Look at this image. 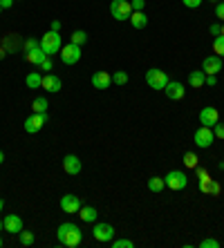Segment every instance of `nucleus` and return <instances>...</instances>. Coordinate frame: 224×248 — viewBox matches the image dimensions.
<instances>
[{
  "label": "nucleus",
  "mask_w": 224,
  "mask_h": 248,
  "mask_svg": "<svg viewBox=\"0 0 224 248\" xmlns=\"http://www.w3.org/2000/svg\"><path fill=\"white\" fill-rule=\"evenodd\" d=\"M56 237H58V244H63V246H68V248H76L81 242H83V232H81V228L76 224H69V221H65V224L58 226Z\"/></svg>",
  "instance_id": "f257e3e1"
},
{
  "label": "nucleus",
  "mask_w": 224,
  "mask_h": 248,
  "mask_svg": "<svg viewBox=\"0 0 224 248\" xmlns=\"http://www.w3.org/2000/svg\"><path fill=\"white\" fill-rule=\"evenodd\" d=\"M63 47V41H61V31H47V34L40 36V49L47 54V56H54V54L61 52Z\"/></svg>",
  "instance_id": "f03ea898"
},
{
  "label": "nucleus",
  "mask_w": 224,
  "mask_h": 248,
  "mask_svg": "<svg viewBox=\"0 0 224 248\" xmlns=\"http://www.w3.org/2000/svg\"><path fill=\"white\" fill-rule=\"evenodd\" d=\"M110 14H112V18H115V20H119V23L128 20V18H130V14H132L130 0H112V2H110Z\"/></svg>",
  "instance_id": "7ed1b4c3"
},
{
  "label": "nucleus",
  "mask_w": 224,
  "mask_h": 248,
  "mask_svg": "<svg viewBox=\"0 0 224 248\" xmlns=\"http://www.w3.org/2000/svg\"><path fill=\"white\" fill-rule=\"evenodd\" d=\"M146 83H148L153 90H164L168 85V74L159 67H150L146 72Z\"/></svg>",
  "instance_id": "20e7f679"
},
{
  "label": "nucleus",
  "mask_w": 224,
  "mask_h": 248,
  "mask_svg": "<svg viewBox=\"0 0 224 248\" xmlns=\"http://www.w3.org/2000/svg\"><path fill=\"white\" fill-rule=\"evenodd\" d=\"M47 123V112H34V114H29L27 119H25L23 127L27 134H36L43 130V125Z\"/></svg>",
  "instance_id": "39448f33"
},
{
  "label": "nucleus",
  "mask_w": 224,
  "mask_h": 248,
  "mask_svg": "<svg viewBox=\"0 0 224 248\" xmlns=\"http://www.w3.org/2000/svg\"><path fill=\"white\" fill-rule=\"evenodd\" d=\"M213 141H215V134H213V127H207L202 125L195 130V134H193V143L197 145V148H202V150H207V148H211Z\"/></svg>",
  "instance_id": "423d86ee"
},
{
  "label": "nucleus",
  "mask_w": 224,
  "mask_h": 248,
  "mask_svg": "<svg viewBox=\"0 0 224 248\" xmlns=\"http://www.w3.org/2000/svg\"><path fill=\"white\" fill-rule=\"evenodd\" d=\"M164 181H166V188H171V190H184L186 186H189V177L182 170H171L164 177Z\"/></svg>",
  "instance_id": "0eeeda50"
},
{
  "label": "nucleus",
  "mask_w": 224,
  "mask_h": 248,
  "mask_svg": "<svg viewBox=\"0 0 224 248\" xmlns=\"http://www.w3.org/2000/svg\"><path fill=\"white\" fill-rule=\"evenodd\" d=\"M61 61L65 65H76L81 61V47L74 43H68V45L61 47Z\"/></svg>",
  "instance_id": "6e6552de"
},
{
  "label": "nucleus",
  "mask_w": 224,
  "mask_h": 248,
  "mask_svg": "<svg viewBox=\"0 0 224 248\" xmlns=\"http://www.w3.org/2000/svg\"><path fill=\"white\" fill-rule=\"evenodd\" d=\"M92 235H94V239L97 242H101V244H108V242H112L115 239V228L110 224H94V231H92Z\"/></svg>",
  "instance_id": "1a4fd4ad"
},
{
  "label": "nucleus",
  "mask_w": 224,
  "mask_h": 248,
  "mask_svg": "<svg viewBox=\"0 0 224 248\" xmlns=\"http://www.w3.org/2000/svg\"><path fill=\"white\" fill-rule=\"evenodd\" d=\"M81 197H76V195H63L61 197V210L63 213H68V215H74V213H79L81 210Z\"/></svg>",
  "instance_id": "9d476101"
},
{
  "label": "nucleus",
  "mask_w": 224,
  "mask_h": 248,
  "mask_svg": "<svg viewBox=\"0 0 224 248\" xmlns=\"http://www.w3.org/2000/svg\"><path fill=\"white\" fill-rule=\"evenodd\" d=\"M63 170L68 174H72V177H76V174L83 170V163H81V159L76 155H65L63 156Z\"/></svg>",
  "instance_id": "9b49d317"
},
{
  "label": "nucleus",
  "mask_w": 224,
  "mask_h": 248,
  "mask_svg": "<svg viewBox=\"0 0 224 248\" xmlns=\"http://www.w3.org/2000/svg\"><path fill=\"white\" fill-rule=\"evenodd\" d=\"M202 72L204 74H215L218 76L220 72H222V58L220 56H207L204 58V63H202Z\"/></svg>",
  "instance_id": "f8f14e48"
},
{
  "label": "nucleus",
  "mask_w": 224,
  "mask_h": 248,
  "mask_svg": "<svg viewBox=\"0 0 224 248\" xmlns=\"http://www.w3.org/2000/svg\"><path fill=\"white\" fill-rule=\"evenodd\" d=\"M164 92H166V96L171 98V101H182V98H184V94H186V90H184V85H182V83L168 81V85L164 87Z\"/></svg>",
  "instance_id": "ddd939ff"
},
{
  "label": "nucleus",
  "mask_w": 224,
  "mask_h": 248,
  "mask_svg": "<svg viewBox=\"0 0 224 248\" xmlns=\"http://www.w3.org/2000/svg\"><path fill=\"white\" fill-rule=\"evenodd\" d=\"M40 87H43L45 92H58V90H63V81H61L56 74H45Z\"/></svg>",
  "instance_id": "4468645a"
},
{
  "label": "nucleus",
  "mask_w": 224,
  "mask_h": 248,
  "mask_svg": "<svg viewBox=\"0 0 224 248\" xmlns=\"http://www.w3.org/2000/svg\"><path fill=\"white\" fill-rule=\"evenodd\" d=\"M218 121H220V114H218L215 108H202V112H200V123L202 125L213 127Z\"/></svg>",
  "instance_id": "2eb2a0df"
},
{
  "label": "nucleus",
  "mask_w": 224,
  "mask_h": 248,
  "mask_svg": "<svg viewBox=\"0 0 224 248\" xmlns=\"http://www.w3.org/2000/svg\"><path fill=\"white\" fill-rule=\"evenodd\" d=\"M92 85H94V90H108L112 85V74H108V72H94Z\"/></svg>",
  "instance_id": "dca6fc26"
},
{
  "label": "nucleus",
  "mask_w": 224,
  "mask_h": 248,
  "mask_svg": "<svg viewBox=\"0 0 224 248\" xmlns=\"http://www.w3.org/2000/svg\"><path fill=\"white\" fill-rule=\"evenodd\" d=\"M2 221H5V231L12 232V235H18V232L23 231V219L18 215H7Z\"/></svg>",
  "instance_id": "f3484780"
},
{
  "label": "nucleus",
  "mask_w": 224,
  "mask_h": 248,
  "mask_svg": "<svg viewBox=\"0 0 224 248\" xmlns=\"http://www.w3.org/2000/svg\"><path fill=\"white\" fill-rule=\"evenodd\" d=\"M25 58H27V63H32V65H36V67H38V65L47 58V54L43 52V49H40V45H38V47H34V49L25 52Z\"/></svg>",
  "instance_id": "a211bd4d"
},
{
  "label": "nucleus",
  "mask_w": 224,
  "mask_h": 248,
  "mask_svg": "<svg viewBox=\"0 0 224 248\" xmlns=\"http://www.w3.org/2000/svg\"><path fill=\"white\" fill-rule=\"evenodd\" d=\"M79 217L86 221V224H94V221H97V217H99V213H97V208H94V206H81Z\"/></svg>",
  "instance_id": "6ab92c4d"
},
{
  "label": "nucleus",
  "mask_w": 224,
  "mask_h": 248,
  "mask_svg": "<svg viewBox=\"0 0 224 248\" xmlns=\"http://www.w3.org/2000/svg\"><path fill=\"white\" fill-rule=\"evenodd\" d=\"M128 20H130V25H132L135 29H144V27H148V16H146L144 12H132Z\"/></svg>",
  "instance_id": "aec40b11"
},
{
  "label": "nucleus",
  "mask_w": 224,
  "mask_h": 248,
  "mask_svg": "<svg viewBox=\"0 0 224 248\" xmlns=\"http://www.w3.org/2000/svg\"><path fill=\"white\" fill-rule=\"evenodd\" d=\"M197 186H200V190L204 192V195H220V190H222V186H220L215 179H208V181L197 184Z\"/></svg>",
  "instance_id": "412c9836"
},
{
  "label": "nucleus",
  "mask_w": 224,
  "mask_h": 248,
  "mask_svg": "<svg viewBox=\"0 0 224 248\" xmlns=\"http://www.w3.org/2000/svg\"><path fill=\"white\" fill-rule=\"evenodd\" d=\"M204 81H207V74H204L202 69H195V72H190L189 74V85L190 87H202Z\"/></svg>",
  "instance_id": "4be33fe9"
},
{
  "label": "nucleus",
  "mask_w": 224,
  "mask_h": 248,
  "mask_svg": "<svg viewBox=\"0 0 224 248\" xmlns=\"http://www.w3.org/2000/svg\"><path fill=\"white\" fill-rule=\"evenodd\" d=\"M40 83H43V76H40V72H29L27 78H25V85H27L29 90H38Z\"/></svg>",
  "instance_id": "5701e85b"
},
{
  "label": "nucleus",
  "mask_w": 224,
  "mask_h": 248,
  "mask_svg": "<svg viewBox=\"0 0 224 248\" xmlns=\"http://www.w3.org/2000/svg\"><path fill=\"white\" fill-rule=\"evenodd\" d=\"M164 188H166L164 177H150V179H148V190L150 192H161Z\"/></svg>",
  "instance_id": "b1692460"
},
{
  "label": "nucleus",
  "mask_w": 224,
  "mask_h": 248,
  "mask_svg": "<svg viewBox=\"0 0 224 248\" xmlns=\"http://www.w3.org/2000/svg\"><path fill=\"white\" fill-rule=\"evenodd\" d=\"M69 43H74V45H86L87 43V34L83 31V29H76V31H72V38H69Z\"/></svg>",
  "instance_id": "393cba45"
},
{
  "label": "nucleus",
  "mask_w": 224,
  "mask_h": 248,
  "mask_svg": "<svg viewBox=\"0 0 224 248\" xmlns=\"http://www.w3.org/2000/svg\"><path fill=\"white\" fill-rule=\"evenodd\" d=\"M18 242H20V246H32L34 244V232H29V231H20L18 232Z\"/></svg>",
  "instance_id": "a878e982"
},
{
  "label": "nucleus",
  "mask_w": 224,
  "mask_h": 248,
  "mask_svg": "<svg viewBox=\"0 0 224 248\" xmlns=\"http://www.w3.org/2000/svg\"><path fill=\"white\" fill-rule=\"evenodd\" d=\"M213 52H215V56L224 58V36H215V41H213Z\"/></svg>",
  "instance_id": "bb28decb"
},
{
  "label": "nucleus",
  "mask_w": 224,
  "mask_h": 248,
  "mask_svg": "<svg viewBox=\"0 0 224 248\" xmlns=\"http://www.w3.org/2000/svg\"><path fill=\"white\" fill-rule=\"evenodd\" d=\"M47 98L45 96H36L34 98V103H32V110L34 112H47Z\"/></svg>",
  "instance_id": "cd10ccee"
},
{
  "label": "nucleus",
  "mask_w": 224,
  "mask_h": 248,
  "mask_svg": "<svg viewBox=\"0 0 224 248\" xmlns=\"http://www.w3.org/2000/svg\"><path fill=\"white\" fill-rule=\"evenodd\" d=\"M197 161H200V159H197L195 152H184V166L186 168H197Z\"/></svg>",
  "instance_id": "c85d7f7f"
},
{
  "label": "nucleus",
  "mask_w": 224,
  "mask_h": 248,
  "mask_svg": "<svg viewBox=\"0 0 224 248\" xmlns=\"http://www.w3.org/2000/svg\"><path fill=\"white\" fill-rule=\"evenodd\" d=\"M112 83H115V85H126L128 83V72H115V74H112Z\"/></svg>",
  "instance_id": "c756f323"
},
{
  "label": "nucleus",
  "mask_w": 224,
  "mask_h": 248,
  "mask_svg": "<svg viewBox=\"0 0 224 248\" xmlns=\"http://www.w3.org/2000/svg\"><path fill=\"white\" fill-rule=\"evenodd\" d=\"M135 244L130 239H112V248H132Z\"/></svg>",
  "instance_id": "7c9ffc66"
},
{
  "label": "nucleus",
  "mask_w": 224,
  "mask_h": 248,
  "mask_svg": "<svg viewBox=\"0 0 224 248\" xmlns=\"http://www.w3.org/2000/svg\"><path fill=\"white\" fill-rule=\"evenodd\" d=\"M38 45H40V41H38V38H32V36H29L27 41H25L23 49H25V52H29V49H34V47H38Z\"/></svg>",
  "instance_id": "2f4dec72"
},
{
  "label": "nucleus",
  "mask_w": 224,
  "mask_h": 248,
  "mask_svg": "<svg viewBox=\"0 0 224 248\" xmlns=\"http://www.w3.org/2000/svg\"><path fill=\"white\" fill-rule=\"evenodd\" d=\"M197 170V184H204V181H208L211 177H208V170H204V168H195Z\"/></svg>",
  "instance_id": "473e14b6"
},
{
  "label": "nucleus",
  "mask_w": 224,
  "mask_h": 248,
  "mask_svg": "<svg viewBox=\"0 0 224 248\" xmlns=\"http://www.w3.org/2000/svg\"><path fill=\"white\" fill-rule=\"evenodd\" d=\"M200 246L202 248H220V242L218 239H202Z\"/></svg>",
  "instance_id": "72a5a7b5"
},
{
  "label": "nucleus",
  "mask_w": 224,
  "mask_h": 248,
  "mask_svg": "<svg viewBox=\"0 0 224 248\" xmlns=\"http://www.w3.org/2000/svg\"><path fill=\"white\" fill-rule=\"evenodd\" d=\"M213 134H215V139H224V123H215L213 125Z\"/></svg>",
  "instance_id": "f704fd0d"
},
{
  "label": "nucleus",
  "mask_w": 224,
  "mask_h": 248,
  "mask_svg": "<svg viewBox=\"0 0 224 248\" xmlns=\"http://www.w3.org/2000/svg\"><path fill=\"white\" fill-rule=\"evenodd\" d=\"M130 5H132V12H144L146 0H130Z\"/></svg>",
  "instance_id": "c9c22d12"
},
{
  "label": "nucleus",
  "mask_w": 224,
  "mask_h": 248,
  "mask_svg": "<svg viewBox=\"0 0 224 248\" xmlns=\"http://www.w3.org/2000/svg\"><path fill=\"white\" fill-rule=\"evenodd\" d=\"M215 16L220 18L224 23V0H220V2H215Z\"/></svg>",
  "instance_id": "e433bc0d"
},
{
  "label": "nucleus",
  "mask_w": 224,
  "mask_h": 248,
  "mask_svg": "<svg viewBox=\"0 0 224 248\" xmlns=\"http://www.w3.org/2000/svg\"><path fill=\"white\" fill-rule=\"evenodd\" d=\"M38 67L43 69V72H52V67H54V65H52V61H50V56H47L45 61H43V63L38 65Z\"/></svg>",
  "instance_id": "4c0bfd02"
},
{
  "label": "nucleus",
  "mask_w": 224,
  "mask_h": 248,
  "mask_svg": "<svg viewBox=\"0 0 224 248\" xmlns=\"http://www.w3.org/2000/svg\"><path fill=\"white\" fill-rule=\"evenodd\" d=\"M184 2V7H189V9H197V7L202 5V0H182Z\"/></svg>",
  "instance_id": "58836bf2"
},
{
  "label": "nucleus",
  "mask_w": 224,
  "mask_h": 248,
  "mask_svg": "<svg viewBox=\"0 0 224 248\" xmlns=\"http://www.w3.org/2000/svg\"><path fill=\"white\" fill-rule=\"evenodd\" d=\"M204 85L215 87V85H218V76H215V74H208V76H207V81H204Z\"/></svg>",
  "instance_id": "ea45409f"
},
{
  "label": "nucleus",
  "mask_w": 224,
  "mask_h": 248,
  "mask_svg": "<svg viewBox=\"0 0 224 248\" xmlns=\"http://www.w3.org/2000/svg\"><path fill=\"white\" fill-rule=\"evenodd\" d=\"M14 2H16V0H0V7H2V9H12Z\"/></svg>",
  "instance_id": "a19ab883"
},
{
  "label": "nucleus",
  "mask_w": 224,
  "mask_h": 248,
  "mask_svg": "<svg viewBox=\"0 0 224 248\" xmlns=\"http://www.w3.org/2000/svg\"><path fill=\"white\" fill-rule=\"evenodd\" d=\"M220 31H222V25H211V34L213 36H220Z\"/></svg>",
  "instance_id": "79ce46f5"
},
{
  "label": "nucleus",
  "mask_w": 224,
  "mask_h": 248,
  "mask_svg": "<svg viewBox=\"0 0 224 248\" xmlns=\"http://www.w3.org/2000/svg\"><path fill=\"white\" fill-rule=\"evenodd\" d=\"M50 29H52V31H61V23H58V20H52Z\"/></svg>",
  "instance_id": "37998d69"
},
{
  "label": "nucleus",
  "mask_w": 224,
  "mask_h": 248,
  "mask_svg": "<svg viewBox=\"0 0 224 248\" xmlns=\"http://www.w3.org/2000/svg\"><path fill=\"white\" fill-rule=\"evenodd\" d=\"M5 56H7V49H2V47H0V61H2Z\"/></svg>",
  "instance_id": "c03bdc74"
},
{
  "label": "nucleus",
  "mask_w": 224,
  "mask_h": 248,
  "mask_svg": "<svg viewBox=\"0 0 224 248\" xmlns=\"http://www.w3.org/2000/svg\"><path fill=\"white\" fill-rule=\"evenodd\" d=\"M2 161H5V152L0 150V163H2Z\"/></svg>",
  "instance_id": "a18cd8bd"
},
{
  "label": "nucleus",
  "mask_w": 224,
  "mask_h": 248,
  "mask_svg": "<svg viewBox=\"0 0 224 248\" xmlns=\"http://www.w3.org/2000/svg\"><path fill=\"white\" fill-rule=\"evenodd\" d=\"M0 231H5V221L0 219Z\"/></svg>",
  "instance_id": "49530a36"
},
{
  "label": "nucleus",
  "mask_w": 224,
  "mask_h": 248,
  "mask_svg": "<svg viewBox=\"0 0 224 248\" xmlns=\"http://www.w3.org/2000/svg\"><path fill=\"white\" fill-rule=\"evenodd\" d=\"M2 208H5V202H2V199H0V213H2Z\"/></svg>",
  "instance_id": "de8ad7c7"
},
{
  "label": "nucleus",
  "mask_w": 224,
  "mask_h": 248,
  "mask_svg": "<svg viewBox=\"0 0 224 248\" xmlns=\"http://www.w3.org/2000/svg\"><path fill=\"white\" fill-rule=\"evenodd\" d=\"M220 34H222V36H224V23H222V31H220Z\"/></svg>",
  "instance_id": "09e8293b"
},
{
  "label": "nucleus",
  "mask_w": 224,
  "mask_h": 248,
  "mask_svg": "<svg viewBox=\"0 0 224 248\" xmlns=\"http://www.w3.org/2000/svg\"><path fill=\"white\" fill-rule=\"evenodd\" d=\"M211 2H213V5H215V2H220V0H211Z\"/></svg>",
  "instance_id": "8fccbe9b"
},
{
  "label": "nucleus",
  "mask_w": 224,
  "mask_h": 248,
  "mask_svg": "<svg viewBox=\"0 0 224 248\" xmlns=\"http://www.w3.org/2000/svg\"><path fill=\"white\" fill-rule=\"evenodd\" d=\"M0 248H2V237H0Z\"/></svg>",
  "instance_id": "3c124183"
},
{
  "label": "nucleus",
  "mask_w": 224,
  "mask_h": 248,
  "mask_svg": "<svg viewBox=\"0 0 224 248\" xmlns=\"http://www.w3.org/2000/svg\"><path fill=\"white\" fill-rule=\"evenodd\" d=\"M0 14H2V7H0Z\"/></svg>",
  "instance_id": "603ef678"
}]
</instances>
